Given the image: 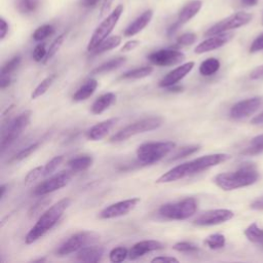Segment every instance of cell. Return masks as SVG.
Returning <instances> with one entry per match:
<instances>
[{"label":"cell","mask_w":263,"mask_h":263,"mask_svg":"<svg viewBox=\"0 0 263 263\" xmlns=\"http://www.w3.org/2000/svg\"><path fill=\"white\" fill-rule=\"evenodd\" d=\"M194 62H187L185 64H182L181 66L177 67L176 69L172 70L168 72L160 81H159V86L160 87H165L168 88L171 86H174L176 83H178L180 80H182L187 74H189L193 67H194Z\"/></svg>","instance_id":"obj_16"},{"label":"cell","mask_w":263,"mask_h":263,"mask_svg":"<svg viewBox=\"0 0 263 263\" xmlns=\"http://www.w3.org/2000/svg\"><path fill=\"white\" fill-rule=\"evenodd\" d=\"M128 257V251L124 247H116L113 248L109 253V259L111 262L118 263L122 262Z\"/></svg>","instance_id":"obj_37"},{"label":"cell","mask_w":263,"mask_h":263,"mask_svg":"<svg viewBox=\"0 0 263 263\" xmlns=\"http://www.w3.org/2000/svg\"><path fill=\"white\" fill-rule=\"evenodd\" d=\"M232 36L233 35L230 33H221V34L210 36V38L203 40L195 47L194 52L200 54V53H204V52L220 48L223 45H225L228 41H230Z\"/></svg>","instance_id":"obj_17"},{"label":"cell","mask_w":263,"mask_h":263,"mask_svg":"<svg viewBox=\"0 0 263 263\" xmlns=\"http://www.w3.org/2000/svg\"><path fill=\"white\" fill-rule=\"evenodd\" d=\"M31 111L27 110L16 116L13 120L7 123L6 127L2 132L1 138V151L4 152L18 137L22 135L23 130L29 125L31 120Z\"/></svg>","instance_id":"obj_7"},{"label":"cell","mask_w":263,"mask_h":263,"mask_svg":"<svg viewBox=\"0 0 263 263\" xmlns=\"http://www.w3.org/2000/svg\"><path fill=\"white\" fill-rule=\"evenodd\" d=\"M229 157L230 156L225 153H215V154L200 156L193 160L174 166L173 168L168 170L166 173L161 175L155 182L157 184L171 183V182L198 174L217 164H220L226 161L227 159H229Z\"/></svg>","instance_id":"obj_1"},{"label":"cell","mask_w":263,"mask_h":263,"mask_svg":"<svg viewBox=\"0 0 263 263\" xmlns=\"http://www.w3.org/2000/svg\"><path fill=\"white\" fill-rule=\"evenodd\" d=\"M173 249L180 253H192V252H196L198 250V248L194 243L189 242V241L177 242L173 246Z\"/></svg>","instance_id":"obj_42"},{"label":"cell","mask_w":263,"mask_h":263,"mask_svg":"<svg viewBox=\"0 0 263 263\" xmlns=\"http://www.w3.org/2000/svg\"><path fill=\"white\" fill-rule=\"evenodd\" d=\"M251 122H252L253 124H263V112L260 113L259 115H257L256 117H254V118L251 120Z\"/></svg>","instance_id":"obj_56"},{"label":"cell","mask_w":263,"mask_h":263,"mask_svg":"<svg viewBox=\"0 0 263 263\" xmlns=\"http://www.w3.org/2000/svg\"><path fill=\"white\" fill-rule=\"evenodd\" d=\"M116 100V95L113 92H107L99 98L96 99V101L91 105V112L93 114H101L105 110H107Z\"/></svg>","instance_id":"obj_23"},{"label":"cell","mask_w":263,"mask_h":263,"mask_svg":"<svg viewBox=\"0 0 263 263\" xmlns=\"http://www.w3.org/2000/svg\"><path fill=\"white\" fill-rule=\"evenodd\" d=\"M104 255V249L96 246H86L76 253V259L82 262H99Z\"/></svg>","instance_id":"obj_21"},{"label":"cell","mask_w":263,"mask_h":263,"mask_svg":"<svg viewBox=\"0 0 263 263\" xmlns=\"http://www.w3.org/2000/svg\"><path fill=\"white\" fill-rule=\"evenodd\" d=\"M100 238V235L92 231H81L73 234L67 240H65L55 251L59 256H66L80 249L96 243Z\"/></svg>","instance_id":"obj_8"},{"label":"cell","mask_w":263,"mask_h":263,"mask_svg":"<svg viewBox=\"0 0 263 263\" xmlns=\"http://www.w3.org/2000/svg\"><path fill=\"white\" fill-rule=\"evenodd\" d=\"M234 216L233 212L227 209L209 210L201 213L197 218L193 220V224L196 226H212L224 223Z\"/></svg>","instance_id":"obj_12"},{"label":"cell","mask_w":263,"mask_h":263,"mask_svg":"<svg viewBox=\"0 0 263 263\" xmlns=\"http://www.w3.org/2000/svg\"><path fill=\"white\" fill-rule=\"evenodd\" d=\"M219 68H220L219 60L215 58H209L200 64L199 73L202 76H212L219 70Z\"/></svg>","instance_id":"obj_29"},{"label":"cell","mask_w":263,"mask_h":263,"mask_svg":"<svg viewBox=\"0 0 263 263\" xmlns=\"http://www.w3.org/2000/svg\"><path fill=\"white\" fill-rule=\"evenodd\" d=\"M72 172V171H71ZM69 171H63L58 173L45 181L39 183L32 191L35 196H43L53 191H57L63 187H65L72 178V173Z\"/></svg>","instance_id":"obj_11"},{"label":"cell","mask_w":263,"mask_h":263,"mask_svg":"<svg viewBox=\"0 0 263 263\" xmlns=\"http://www.w3.org/2000/svg\"><path fill=\"white\" fill-rule=\"evenodd\" d=\"M121 43V37L120 36H111L106 38L105 40H103L92 51V54H100L103 52H106L108 50H111L115 47H117L119 44Z\"/></svg>","instance_id":"obj_28"},{"label":"cell","mask_w":263,"mask_h":263,"mask_svg":"<svg viewBox=\"0 0 263 263\" xmlns=\"http://www.w3.org/2000/svg\"><path fill=\"white\" fill-rule=\"evenodd\" d=\"M245 235L251 242L263 249V229L256 223H253L246 228Z\"/></svg>","instance_id":"obj_26"},{"label":"cell","mask_w":263,"mask_h":263,"mask_svg":"<svg viewBox=\"0 0 263 263\" xmlns=\"http://www.w3.org/2000/svg\"><path fill=\"white\" fill-rule=\"evenodd\" d=\"M7 32H8V25H7L6 21L3 17H1V20H0V39L1 40H3L5 38Z\"/></svg>","instance_id":"obj_51"},{"label":"cell","mask_w":263,"mask_h":263,"mask_svg":"<svg viewBox=\"0 0 263 263\" xmlns=\"http://www.w3.org/2000/svg\"><path fill=\"white\" fill-rule=\"evenodd\" d=\"M175 147L176 143L171 141L144 143L136 151L138 161L143 165L153 164L166 156Z\"/></svg>","instance_id":"obj_4"},{"label":"cell","mask_w":263,"mask_h":263,"mask_svg":"<svg viewBox=\"0 0 263 263\" xmlns=\"http://www.w3.org/2000/svg\"><path fill=\"white\" fill-rule=\"evenodd\" d=\"M47 203H48V200H47V199H45V200H40V201H38L37 203H35V204L31 208L30 216H34L35 214L39 213Z\"/></svg>","instance_id":"obj_48"},{"label":"cell","mask_w":263,"mask_h":263,"mask_svg":"<svg viewBox=\"0 0 263 263\" xmlns=\"http://www.w3.org/2000/svg\"><path fill=\"white\" fill-rule=\"evenodd\" d=\"M0 191H1V194H0V197H1V199L4 197V194H5V191H6V185H1V187H0Z\"/></svg>","instance_id":"obj_58"},{"label":"cell","mask_w":263,"mask_h":263,"mask_svg":"<svg viewBox=\"0 0 263 263\" xmlns=\"http://www.w3.org/2000/svg\"><path fill=\"white\" fill-rule=\"evenodd\" d=\"M53 32H54V28L51 25L46 24V25H42V26L38 27L34 31L32 37L35 41H42V40L46 39L47 37H49L50 35H52Z\"/></svg>","instance_id":"obj_36"},{"label":"cell","mask_w":263,"mask_h":263,"mask_svg":"<svg viewBox=\"0 0 263 263\" xmlns=\"http://www.w3.org/2000/svg\"><path fill=\"white\" fill-rule=\"evenodd\" d=\"M92 162H93V158L91 155L83 154V155H78L76 157L71 158L67 164L72 172H82L87 170L92 164Z\"/></svg>","instance_id":"obj_25"},{"label":"cell","mask_w":263,"mask_h":263,"mask_svg":"<svg viewBox=\"0 0 263 263\" xmlns=\"http://www.w3.org/2000/svg\"><path fill=\"white\" fill-rule=\"evenodd\" d=\"M126 59L124 57H118L115 59H112L108 62L103 63L102 65H100L99 67H97L96 69H93L91 71L92 75H98V74H103V73H108L110 71H113L117 68H119L120 66H122L125 63Z\"/></svg>","instance_id":"obj_27"},{"label":"cell","mask_w":263,"mask_h":263,"mask_svg":"<svg viewBox=\"0 0 263 263\" xmlns=\"http://www.w3.org/2000/svg\"><path fill=\"white\" fill-rule=\"evenodd\" d=\"M43 168L44 166H37L35 168H33L32 171H30L27 176L25 177V184L26 185H30L33 182H35L37 179H39L41 176H43Z\"/></svg>","instance_id":"obj_43"},{"label":"cell","mask_w":263,"mask_h":263,"mask_svg":"<svg viewBox=\"0 0 263 263\" xmlns=\"http://www.w3.org/2000/svg\"><path fill=\"white\" fill-rule=\"evenodd\" d=\"M148 60L158 67H167L179 64L185 60V54L176 49H159L151 52Z\"/></svg>","instance_id":"obj_14"},{"label":"cell","mask_w":263,"mask_h":263,"mask_svg":"<svg viewBox=\"0 0 263 263\" xmlns=\"http://www.w3.org/2000/svg\"><path fill=\"white\" fill-rule=\"evenodd\" d=\"M112 3H113V0H103L102 6L100 9V15H99L100 17H103L104 15H106L109 12Z\"/></svg>","instance_id":"obj_50"},{"label":"cell","mask_w":263,"mask_h":263,"mask_svg":"<svg viewBox=\"0 0 263 263\" xmlns=\"http://www.w3.org/2000/svg\"><path fill=\"white\" fill-rule=\"evenodd\" d=\"M152 16H153V11L151 9L144 11L140 16H138L133 23H130L126 27V29L124 30V35L129 37L140 33L150 23Z\"/></svg>","instance_id":"obj_20"},{"label":"cell","mask_w":263,"mask_h":263,"mask_svg":"<svg viewBox=\"0 0 263 263\" xmlns=\"http://www.w3.org/2000/svg\"><path fill=\"white\" fill-rule=\"evenodd\" d=\"M64 160V155H58L52 157L45 165L43 168V176H49L52 173L55 172V170L60 166V164Z\"/></svg>","instance_id":"obj_40"},{"label":"cell","mask_w":263,"mask_h":263,"mask_svg":"<svg viewBox=\"0 0 263 263\" xmlns=\"http://www.w3.org/2000/svg\"><path fill=\"white\" fill-rule=\"evenodd\" d=\"M195 40H196V35L194 33H185L177 39V43L179 45H190L194 43Z\"/></svg>","instance_id":"obj_45"},{"label":"cell","mask_w":263,"mask_h":263,"mask_svg":"<svg viewBox=\"0 0 263 263\" xmlns=\"http://www.w3.org/2000/svg\"><path fill=\"white\" fill-rule=\"evenodd\" d=\"M252 17H253V15L251 13H248V12H243V11L235 12V13L223 18L222 21L218 22L214 26H212L204 33V35L205 36H213V35H216V34L225 33L229 30L237 29L239 27H242V26L249 24L251 22Z\"/></svg>","instance_id":"obj_10"},{"label":"cell","mask_w":263,"mask_h":263,"mask_svg":"<svg viewBox=\"0 0 263 263\" xmlns=\"http://www.w3.org/2000/svg\"><path fill=\"white\" fill-rule=\"evenodd\" d=\"M151 262H179V260L175 257L170 256H158L151 260Z\"/></svg>","instance_id":"obj_52"},{"label":"cell","mask_w":263,"mask_h":263,"mask_svg":"<svg viewBox=\"0 0 263 263\" xmlns=\"http://www.w3.org/2000/svg\"><path fill=\"white\" fill-rule=\"evenodd\" d=\"M199 148H200L199 145H190V146L182 147L178 152H176V154L170 159V161L179 160L181 158H184V157H187L191 154H194L195 152H197L199 150Z\"/></svg>","instance_id":"obj_39"},{"label":"cell","mask_w":263,"mask_h":263,"mask_svg":"<svg viewBox=\"0 0 263 263\" xmlns=\"http://www.w3.org/2000/svg\"><path fill=\"white\" fill-rule=\"evenodd\" d=\"M21 63V55H15L6 62L1 68V75H10L20 65Z\"/></svg>","instance_id":"obj_41"},{"label":"cell","mask_w":263,"mask_h":263,"mask_svg":"<svg viewBox=\"0 0 263 263\" xmlns=\"http://www.w3.org/2000/svg\"><path fill=\"white\" fill-rule=\"evenodd\" d=\"M11 82L10 75H1V80H0V87L3 89L7 87Z\"/></svg>","instance_id":"obj_55"},{"label":"cell","mask_w":263,"mask_h":263,"mask_svg":"<svg viewBox=\"0 0 263 263\" xmlns=\"http://www.w3.org/2000/svg\"><path fill=\"white\" fill-rule=\"evenodd\" d=\"M241 2L247 6H254L257 4L258 0H241Z\"/></svg>","instance_id":"obj_57"},{"label":"cell","mask_w":263,"mask_h":263,"mask_svg":"<svg viewBox=\"0 0 263 263\" xmlns=\"http://www.w3.org/2000/svg\"><path fill=\"white\" fill-rule=\"evenodd\" d=\"M117 118H110L104 121H101L93 126H91L86 134L87 139L91 141H99L102 140L107 136V134L113 128L115 123L117 122Z\"/></svg>","instance_id":"obj_19"},{"label":"cell","mask_w":263,"mask_h":263,"mask_svg":"<svg viewBox=\"0 0 263 263\" xmlns=\"http://www.w3.org/2000/svg\"><path fill=\"white\" fill-rule=\"evenodd\" d=\"M64 40H65V34H62V35L58 36V37L54 39V41L50 44V46H49V48H48V50H47V53H46V57H45L43 63L48 62V61L59 51V49L61 48V46H62L63 43H64Z\"/></svg>","instance_id":"obj_38"},{"label":"cell","mask_w":263,"mask_h":263,"mask_svg":"<svg viewBox=\"0 0 263 263\" xmlns=\"http://www.w3.org/2000/svg\"><path fill=\"white\" fill-rule=\"evenodd\" d=\"M261 24H262V26H263V15H262V20H261Z\"/></svg>","instance_id":"obj_60"},{"label":"cell","mask_w":263,"mask_h":263,"mask_svg":"<svg viewBox=\"0 0 263 263\" xmlns=\"http://www.w3.org/2000/svg\"><path fill=\"white\" fill-rule=\"evenodd\" d=\"M251 209L253 210H257V211H263V196L259 197L257 199H255L252 203H251Z\"/></svg>","instance_id":"obj_53"},{"label":"cell","mask_w":263,"mask_h":263,"mask_svg":"<svg viewBox=\"0 0 263 263\" xmlns=\"http://www.w3.org/2000/svg\"><path fill=\"white\" fill-rule=\"evenodd\" d=\"M140 45V41L139 40H130L127 41L122 47H121V51L122 52H128L130 50H134L136 47H138Z\"/></svg>","instance_id":"obj_49"},{"label":"cell","mask_w":263,"mask_h":263,"mask_svg":"<svg viewBox=\"0 0 263 263\" xmlns=\"http://www.w3.org/2000/svg\"><path fill=\"white\" fill-rule=\"evenodd\" d=\"M153 72V67L145 66L141 68H135L133 70L126 71L120 76V79H140L149 76Z\"/></svg>","instance_id":"obj_30"},{"label":"cell","mask_w":263,"mask_h":263,"mask_svg":"<svg viewBox=\"0 0 263 263\" xmlns=\"http://www.w3.org/2000/svg\"><path fill=\"white\" fill-rule=\"evenodd\" d=\"M250 78L252 80H262L263 79V65L255 68L251 74H250Z\"/></svg>","instance_id":"obj_47"},{"label":"cell","mask_w":263,"mask_h":263,"mask_svg":"<svg viewBox=\"0 0 263 263\" xmlns=\"http://www.w3.org/2000/svg\"><path fill=\"white\" fill-rule=\"evenodd\" d=\"M202 6V2L200 0H191L186 3L182 9L179 11L177 23L182 26L183 24L190 21L193 16H195Z\"/></svg>","instance_id":"obj_22"},{"label":"cell","mask_w":263,"mask_h":263,"mask_svg":"<svg viewBox=\"0 0 263 263\" xmlns=\"http://www.w3.org/2000/svg\"><path fill=\"white\" fill-rule=\"evenodd\" d=\"M39 0H16L15 7L23 14H32L39 7Z\"/></svg>","instance_id":"obj_32"},{"label":"cell","mask_w":263,"mask_h":263,"mask_svg":"<svg viewBox=\"0 0 263 263\" xmlns=\"http://www.w3.org/2000/svg\"><path fill=\"white\" fill-rule=\"evenodd\" d=\"M225 236L221 233H214L204 239V245L211 250H219L225 246Z\"/></svg>","instance_id":"obj_34"},{"label":"cell","mask_w":263,"mask_h":263,"mask_svg":"<svg viewBox=\"0 0 263 263\" xmlns=\"http://www.w3.org/2000/svg\"><path fill=\"white\" fill-rule=\"evenodd\" d=\"M40 261H45L44 258H41V259H37V260H34V262H40Z\"/></svg>","instance_id":"obj_59"},{"label":"cell","mask_w":263,"mask_h":263,"mask_svg":"<svg viewBox=\"0 0 263 263\" xmlns=\"http://www.w3.org/2000/svg\"><path fill=\"white\" fill-rule=\"evenodd\" d=\"M54 78H55V75H54V74H53V75H49V76H47L46 78H44V79L35 87V89L33 90V92H32V95H31V99H32V100H35V99H37V98L43 96V95L47 91V89L50 87V85L52 84Z\"/></svg>","instance_id":"obj_33"},{"label":"cell","mask_w":263,"mask_h":263,"mask_svg":"<svg viewBox=\"0 0 263 263\" xmlns=\"http://www.w3.org/2000/svg\"><path fill=\"white\" fill-rule=\"evenodd\" d=\"M97 87H98V81L96 79L90 78L86 80L73 95V100L76 102H80L88 99L95 92Z\"/></svg>","instance_id":"obj_24"},{"label":"cell","mask_w":263,"mask_h":263,"mask_svg":"<svg viewBox=\"0 0 263 263\" xmlns=\"http://www.w3.org/2000/svg\"><path fill=\"white\" fill-rule=\"evenodd\" d=\"M263 152V134L253 138L241 152L243 155H257Z\"/></svg>","instance_id":"obj_31"},{"label":"cell","mask_w":263,"mask_h":263,"mask_svg":"<svg viewBox=\"0 0 263 263\" xmlns=\"http://www.w3.org/2000/svg\"><path fill=\"white\" fill-rule=\"evenodd\" d=\"M162 122H163L162 118L158 116H152V117H146V118L140 119L119 129L116 134H114L110 138L109 141L111 143H118V142L125 141L136 135L154 130L160 127L162 125Z\"/></svg>","instance_id":"obj_6"},{"label":"cell","mask_w":263,"mask_h":263,"mask_svg":"<svg viewBox=\"0 0 263 263\" xmlns=\"http://www.w3.org/2000/svg\"><path fill=\"white\" fill-rule=\"evenodd\" d=\"M39 142H35L29 146H27L26 148L22 149L20 152H17L14 156H12L9 160V163H12V162H18V161H22L24 159H26L27 157H29L34 151L37 150V148L39 147Z\"/></svg>","instance_id":"obj_35"},{"label":"cell","mask_w":263,"mask_h":263,"mask_svg":"<svg viewBox=\"0 0 263 263\" xmlns=\"http://www.w3.org/2000/svg\"><path fill=\"white\" fill-rule=\"evenodd\" d=\"M163 248V245L158 240H142L137 243H135L128 251V258L130 260H136L142 256H144L147 253H150L152 251L160 250Z\"/></svg>","instance_id":"obj_18"},{"label":"cell","mask_w":263,"mask_h":263,"mask_svg":"<svg viewBox=\"0 0 263 263\" xmlns=\"http://www.w3.org/2000/svg\"><path fill=\"white\" fill-rule=\"evenodd\" d=\"M259 178V174L253 165H243L235 172L222 173L214 178L215 184L222 190L230 191L250 186Z\"/></svg>","instance_id":"obj_3"},{"label":"cell","mask_w":263,"mask_h":263,"mask_svg":"<svg viewBox=\"0 0 263 263\" xmlns=\"http://www.w3.org/2000/svg\"><path fill=\"white\" fill-rule=\"evenodd\" d=\"M140 201H141V199L139 197H133V198H128L125 200H121V201L112 203L101 211L100 218L101 219H113V218L124 216V215L128 214L129 212H132L138 205V203Z\"/></svg>","instance_id":"obj_13"},{"label":"cell","mask_w":263,"mask_h":263,"mask_svg":"<svg viewBox=\"0 0 263 263\" xmlns=\"http://www.w3.org/2000/svg\"><path fill=\"white\" fill-rule=\"evenodd\" d=\"M261 98L254 97L247 100H242L234 104L229 112V115L234 120H241L253 115L261 105Z\"/></svg>","instance_id":"obj_15"},{"label":"cell","mask_w":263,"mask_h":263,"mask_svg":"<svg viewBox=\"0 0 263 263\" xmlns=\"http://www.w3.org/2000/svg\"><path fill=\"white\" fill-rule=\"evenodd\" d=\"M71 203V199L65 197L51 206H49L46 211H44L38 218L37 222L30 229L25 237V242L30 245L41 238L45 235L52 227L60 221L65 211L69 208Z\"/></svg>","instance_id":"obj_2"},{"label":"cell","mask_w":263,"mask_h":263,"mask_svg":"<svg viewBox=\"0 0 263 263\" xmlns=\"http://www.w3.org/2000/svg\"><path fill=\"white\" fill-rule=\"evenodd\" d=\"M122 11H123V6L121 4L117 5L115 9L98 26V28L95 30L87 44L88 51L91 52L103 40H105L108 37V35L112 32V30L116 26Z\"/></svg>","instance_id":"obj_9"},{"label":"cell","mask_w":263,"mask_h":263,"mask_svg":"<svg viewBox=\"0 0 263 263\" xmlns=\"http://www.w3.org/2000/svg\"><path fill=\"white\" fill-rule=\"evenodd\" d=\"M197 210V200L188 197L176 202L162 204L158 209V215L166 220H186L193 216Z\"/></svg>","instance_id":"obj_5"},{"label":"cell","mask_w":263,"mask_h":263,"mask_svg":"<svg viewBox=\"0 0 263 263\" xmlns=\"http://www.w3.org/2000/svg\"><path fill=\"white\" fill-rule=\"evenodd\" d=\"M263 49V33H261L259 36H257L254 41L252 42L250 46V52H257L259 50Z\"/></svg>","instance_id":"obj_46"},{"label":"cell","mask_w":263,"mask_h":263,"mask_svg":"<svg viewBox=\"0 0 263 263\" xmlns=\"http://www.w3.org/2000/svg\"><path fill=\"white\" fill-rule=\"evenodd\" d=\"M46 53H47V50L45 48V44L44 43H39L33 49L32 57H33L34 61L41 62V61H44V59L46 57Z\"/></svg>","instance_id":"obj_44"},{"label":"cell","mask_w":263,"mask_h":263,"mask_svg":"<svg viewBox=\"0 0 263 263\" xmlns=\"http://www.w3.org/2000/svg\"><path fill=\"white\" fill-rule=\"evenodd\" d=\"M100 0H80V4L85 8H92L99 4Z\"/></svg>","instance_id":"obj_54"}]
</instances>
